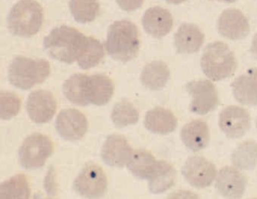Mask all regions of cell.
Masks as SVG:
<instances>
[{"label":"cell","mask_w":257,"mask_h":199,"mask_svg":"<svg viewBox=\"0 0 257 199\" xmlns=\"http://www.w3.org/2000/svg\"><path fill=\"white\" fill-rule=\"evenodd\" d=\"M157 161L150 152L139 149L133 151L126 166L135 176L140 179H149Z\"/></svg>","instance_id":"d4e9b609"},{"label":"cell","mask_w":257,"mask_h":199,"mask_svg":"<svg viewBox=\"0 0 257 199\" xmlns=\"http://www.w3.org/2000/svg\"><path fill=\"white\" fill-rule=\"evenodd\" d=\"M182 173L187 182L194 187L205 188L209 186L217 175L214 164L205 157H189L182 168Z\"/></svg>","instance_id":"9c48e42d"},{"label":"cell","mask_w":257,"mask_h":199,"mask_svg":"<svg viewBox=\"0 0 257 199\" xmlns=\"http://www.w3.org/2000/svg\"><path fill=\"white\" fill-rule=\"evenodd\" d=\"M233 96L240 104L257 105V67L250 68L231 83Z\"/></svg>","instance_id":"e0dca14e"},{"label":"cell","mask_w":257,"mask_h":199,"mask_svg":"<svg viewBox=\"0 0 257 199\" xmlns=\"http://www.w3.org/2000/svg\"><path fill=\"white\" fill-rule=\"evenodd\" d=\"M255 125H256V127L257 128V118H256V121H255Z\"/></svg>","instance_id":"8d00e7d4"},{"label":"cell","mask_w":257,"mask_h":199,"mask_svg":"<svg viewBox=\"0 0 257 199\" xmlns=\"http://www.w3.org/2000/svg\"><path fill=\"white\" fill-rule=\"evenodd\" d=\"M180 136L185 146L193 151L205 148L209 140L207 124L201 120H194L186 124L181 129Z\"/></svg>","instance_id":"ffe728a7"},{"label":"cell","mask_w":257,"mask_h":199,"mask_svg":"<svg viewBox=\"0 0 257 199\" xmlns=\"http://www.w3.org/2000/svg\"><path fill=\"white\" fill-rule=\"evenodd\" d=\"M43 22V8L35 0H20L13 6L7 18L9 32L23 38L37 34Z\"/></svg>","instance_id":"277c9868"},{"label":"cell","mask_w":257,"mask_h":199,"mask_svg":"<svg viewBox=\"0 0 257 199\" xmlns=\"http://www.w3.org/2000/svg\"><path fill=\"white\" fill-rule=\"evenodd\" d=\"M89 76L83 73L71 75L64 82L62 91L71 103L79 106L90 104L89 101Z\"/></svg>","instance_id":"d6986e66"},{"label":"cell","mask_w":257,"mask_h":199,"mask_svg":"<svg viewBox=\"0 0 257 199\" xmlns=\"http://www.w3.org/2000/svg\"><path fill=\"white\" fill-rule=\"evenodd\" d=\"M26 109L31 120L38 124L45 123L49 121L55 115L57 102L51 91L36 90L28 96Z\"/></svg>","instance_id":"8fae6325"},{"label":"cell","mask_w":257,"mask_h":199,"mask_svg":"<svg viewBox=\"0 0 257 199\" xmlns=\"http://www.w3.org/2000/svg\"><path fill=\"white\" fill-rule=\"evenodd\" d=\"M250 51L252 54L257 58V32L253 37L250 47Z\"/></svg>","instance_id":"836d02e7"},{"label":"cell","mask_w":257,"mask_h":199,"mask_svg":"<svg viewBox=\"0 0 257 199\" xmlns=\"http://www.w3.org/2000/svg\"><path fill=\"white\" fill-rule=\"evenodd\" d=\"M31 193L29 183L24 174L19 173L3 181L0 185V198L26 199Z\"/></svg>","instance_id":"83f0119b"},{"label":"cell","mask_w":257,"mask_h":199,"mask_svg":"<svg viewBox=\"0 0 257 199\" xmlns=\"http://www.w3.org/2000/svg\"><path fill=\"white\" fill-rule=\"evenodd\" d=\"M133 153V150L125 138L118 134L108 136L104 142L101 156L107 165L122 167L126 165Z\"/></svg>","instance_id":"5bb4252c"},{"label":"cell","mask_w":257,"mask_h":199,"mask_svg":"<svg viewBox=\"0 0 257 199\" xmlns=\"http://www.w3.org/2000/svg\"><path fill=\"white\" fill-rule=\"evenodd\" d=\"M176 171L172 165L165 160H159L149 178V188L153 193L167 190L174 184Z\"/></svg>","instance_id":"cb8c5ba5"},{"label":"cell","mask_w":257,"mask_h":199,"mask_svg":"<svg viewBox=\"0 0 257 199\" xmlns=\"http://www.w3.org/2000/svg\"><path fill=\"white\" fill-rule=\"evenodd\" d=\"M247 181L236 167L226 166L217 174L215 187L219 193L227 198H239L244 193Z\"/></svg>","instance_id":"9a60e30c"},{"label":"cell","mask_w":257,"mask_h":199,"mask_svg":"<svg viewBox=\"0 0 257 199\" xmlns=\"http://www.w3.org/2000/svg\"><path fill=\"white\" fill-rule=\"evenodd\" d=\"M104 54L103 46L100 41L91 36H86L84 45L76 61L81 69L87 70L97 66Z\"/></svg>","instance_id":"4316f807"},{"label":"cell","mask_w":257,"mask_h":199,"mask_svg":"<svg viewBox=\"0 0 257 199\" xmlns=\"http://www.w3.org/2000/svg\"><path fill=\"white\" fill-rule=\"evenodd\" d=\"M167 2L170 4L178 5L183 2H185L186 0H166Z\"/></svg>","instance_id":"e575fe53"},{"label":"cell","mask_w":257,"mask_h":199,"mask_svg":"<svg viewBox=\"0 0 257 199\" xmlns=\"http://www.w3.org/2000/svg\"><path fill=\"white\" fill-rule=\"evenodd\" d=\"M200 65L207 78L218 81L233 74L237 62L234 54L226 44L215 41L205 47L201 58Z\"/></svg>","instance_id":"5b68a950"},{"label":"cell","mask_w":257,"mask_h":199,"mask_svg":"<svg viewBox=\"0 0 257 199\" xmlns=\"http://www.w3.org/2000/svg\"><path fill=\"white\" fill-rule=\"evenodd\" d=\"M107 186L106 176L98 164H86L73 182V188L82 196L97 198L103 196Z\"/></svg>","instance_id":"52a82bcc"},{"label":"cell","mask_w":257,"mask_h":199,"mask_svg":"<svg viewBox=\"0 0 257 199\" xmlns=\"http://www.w3.org/2000/svg\"><path fill=\"white\" fill-rule=\"evenodd\" d=\"M111 118L116 127L122 128L136 123L139 120V113L132 103L122 99L114 106Z\"/></svg>","instance_id":"f546056e"},{"label":"cell","mask_w":257,"mask_h":199,"mask_svg":"<svg viewBox=\"0 0 257 199\" xmlns=\"http://www.w3.org/2000/svg\"><path fill=\"white\" fill-rule=\"evenodd\" d=\"M192 96L190 110L199 115H205L217 106L218 96L214 85L209 80H193L186 85Z\"/></svg>","instance_id":"ba28073f"},{"label":"cell","mask_w":257,"mask_h":199,"mask_svg":"<svg viewBox=\"0 0 257 199\" xmlns=\"http://www.w3.org/2000/svg\"><path fill=\"white\" fill-rule=\"evenodd\" d=\"M167 65L162 61H153L144 67L140 76L142 84L152 90L164 88L170 78Z\"/></svg>","instance_id":"7402d4cb"},{"label":"cell","mask_w":257,"mask_h":199,"mask_svg":"<svg viewBox=\"0 0 257 199\" xmlns=\"http://www.w3.org/2000/svg\"><path fill=\"white\" fill-rule=\"evenodd\" d=\"M218 33L231 40L244 38L250 30L248 19L239 10L228 9L219 16L217 23Z\"/></svg>","instance_id":"4fadbf2b"},{"label":"cell","mask_w":257,"mask_h":199,"mask_svg":"<svg viewBox=\"0 0 257 199\" xmlns=\"http://www.w3.org/2000/svg\"><path fill=\"white\" fill-rule=\"evenodd\" d=\"M50 72V65L47 60L18 56L13 59L9 66L8 78L13 86L27 90L42 83Z\"/></svg>","instance_id":"3957f363"},{"label":"cell","mask_w":257,"mask_h":199,"mask_svg":"<svg viewBox=\"0 0 257 199\" xmlns=\"http://www.w3.org/2000/svg\"><path fill=\"white\" fill-rule=\"evenodd\" d=\"M144 125L148 130L153 133L167 134L175 129L177 120L170 110L157 107L147 112Z\"/></svg>","instance_id":"44dd1931"},{"label":"cell","mask_w":257,"mask_h":199,"mask_svg":"<svg viewBox=\"0 0 257 199\" xmlns=\"http://www.w3.org/2000/svg\"><path fill=\"white\" fill-rule=\"evenodd\" d=\"M217 1H220V2H225V3H230L234 2L237 0H217Z\"/></svg>","instance_id":"d590c367"},{"label":"cell","mask_w":257,"mask_h":199,"mask_svg":"<svg viewBox=\"0 0 257 199\" xmlns=\"http://www.w3.org/2000/svg\"><path fill=\"white\" fill-rule=\"evenodd\" d=\"M230 159L240 170H252L257 165V143L247 140L239 144L232 151Z\"/></svg>","instance_id":"484cf974"},{"label":"cell","mask_w":257,"mask_h":199,"mask_svg":"<svg viewBox=\"0 0 257 199\" xmlns=\"http://www.w3.org/2000/svg\"><path fill=\"white\" fill-rule=\"evenodd\" d=\"M174 45L179 54H192L198 52L204 41V35L193 24H182L174 34Z\"/></svg>","instance_id":"ac0fdd59"},{"label":"cell","mask_w":257,"mask_h":199,"mask_svg":"<svg viewBox=\"0 0 257 199\" xmlns=\"http://www.w3.org/2000/svg\"><path fill=\"white\" fill-rule=\"evenodd\" d=\"M54 145L47 135L34 133L28 136L21 145L18 157L21 166L26 169L42 167L52 154Z\"/></svg>","instance_id":"8992f818"},{"label":"cell","mask_w":257,"mask_h":199,"mask_svg":"<svg viewBox=\"0 0 257 199\" xmlns=\"http://www.w3.org/2000/svg\"><path fill=\"white\" fill-rule=\"evenodd\" d=\"M144 0H116L120 9L126 12L134 11L141 8Z\"/></svg>","instance_id":"d6a6232c"},{"label":"cell","mask_w":257,"mask_h":199,"mask_svg":"<svg viewBox=\"0 0 257 199\" xmlns=\"http://www.w3.org/2000/svg\"><path fill=\"white\" fill-rule=\"evenodd\" d=\"M69 7L74 20L81 24L93 21L100 9L98 0H69Z\"/></svg>","instance_id":"f1b7e54d"},{"label":"cell","mask_w":257,"mask_h":199,"mask_svg":"<svg viewBox=\"0 0 257 199\" xmlns=\"http://www.w3.org/2000/svg\"><path fill=\"white\" fill-rule=\"evenodd\" d=\"M105 47L113 59L122 63L135 58L140 48L137 26L127 20L116 21L108 29Z\"/></svg>","instance_id":"6da1fadb"},{"label":"cell","mask_w":257,"mask_h":199,"mask_svg":"<svg viewBox=\"0 0 257 199\" xmlns=\"http://www.w3.org/2000/svg\"><path fill=\"white\" fill-rule=\"evenodd\" d=\"M44 187L48 196L52 197L55 196L57 191V186L55 180V170L52 165L49 167L45 176Z\"/></svg>","instance_id":"1f68e13d"},{"label":"cell","mask_w":257,"mask_h":199,"mask_svg":"<svg viewBox=\"0 0 257 199\" xmlns=\"http://www.w3.org/2000/svg\"><path fill=\"white\" fill-rule=\"evenodd\" d=\"M1 118L9 120L16 116L21 106V101L15 93L6 90H1Z\"/></svg>","instance_id":"4dcf8cb0"},{"label":"cell","mask_w":257,"mask_h":199,"mask_svg":"<svg viewBox=\"0 0 257 199\" xmlns=\"http://www.w3.org/2000/svg\"><path fill=\"white\" fill-rule=\"evenodd\" d=\"M142 22L147 34L154 38L160 39L171 31L173 25V19L168 10L155 6L146 11Z\"/></svg>","instance_id":"2e32d148"},{"label":"cell","mask_w":257,"mask_h":199,"mask_svg":"<svg viewBox=\"0 0 257 199\" xmlns=\"http://www.w3.org/2000/svg\"><path fill=\"white\" fill-rule=\"evenodd\" d=\"M218 125L228 137L238 138L243 136L250 127V118L244 108L235 105L226 107L219 115Z\"/></svg>","instance_id":"7c38bea8"},{"label":"cell","mask_w":257,"mask_h":199,"mask_svg":"<svg viewBox=\"0 0 257 199\" xmlns=\"http://www.w3.org/2000/svg\"><path fill=\"white\" fill-rule=\"evenodd\" d=\"M89 101L90 104L102 106L107 104L113 94L112 80L103 74L89 76Z\"/></svg>","instance_id":"603a6c76"},{"label":"cell","mask_w":257,"mask_h":199,"mask_svg":"<svg viewBox=\"0 0 257 199\" xmlns=\"http://www.w3.org/2000/svg\"><path fill=\"white\" fill-rule=\"evenodd\" d=\"M86 38L75 28L62 25L52 29L44 38L43 47L51 57L71 64L76 61Z\"/></svg>","instance_id":"7a4b0ae2"},{"label":"cell","mask_w":257,"mask_h":199,"mask_svg":"<svg viewBox=\"0 0 257 199\" xmlns=\"http://www.w3.org/2000/svg\"><path fill=\"white\" fill-rule=\"evenodd\" d=\"M55 127L63 139L76 141L81 139L86 133L88 122L85 115L74 108L62 109L55 121Z\"/></svg>","instance_id":"30bf717a"}]
</instances>
